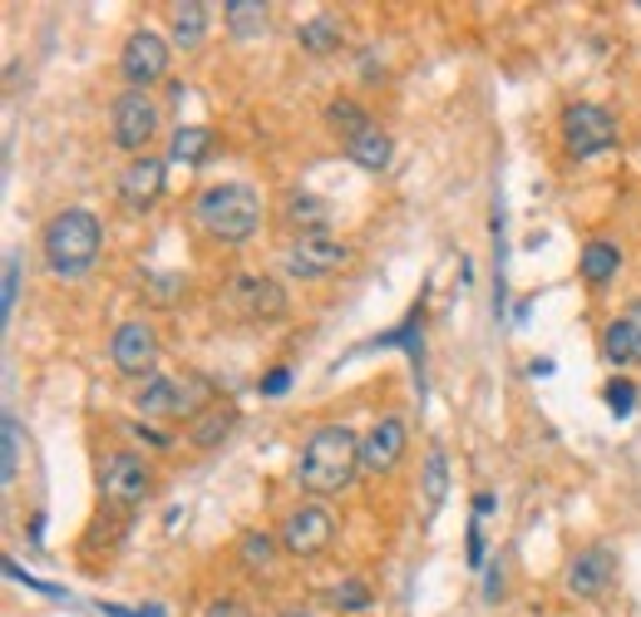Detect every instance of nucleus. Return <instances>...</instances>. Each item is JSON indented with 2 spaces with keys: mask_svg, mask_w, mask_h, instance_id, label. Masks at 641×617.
<instances>
[{
  "mask_svg": "<svg viewBox=\"0 0 641 617\" xmlns=\"http://www.w3.org/2000/svg\"><path fill=\"white\" fill-rule=\"evenodd\" d=\"M361 464V435L351 425H316L312 435L302 440V454H296V489L312 499H331L346 494L356 484Z\"/></svg>",
  "mask_w": 641,
  "mask_h": 617,
  "instance_id": "obj_1",
  "label": "nucleus"
},
{
  "mask_svg": "<svg viewBox=\"0 0 641 617\" xmlns=\"http://www.w3.org/2000/svg\"><path fill=\"white\" fill-rule=\"evenodd\" d=\"M40 247L55 277H79V272L95 267L99 247H105V227H99V218L89 208H65L45 223Z\"/></svg>",
  "mask_w": 641,
  "mask_h": 617,
  "instance_id": "obj_2",
  "label": "nucleus"
},
{
  "mask_svg": "<svg viewBox=\"0 0 641 617\" xmlns=\"http://www.w3.org/2000/svg\"><path fill=\"white\" fill-rule=\"evenodd\" d=\"M193 218H198L203 233L217 237V243H247L262 223V198L252 183H213V188L198 193Z\"/></svg>",
  "mask_w": 641,
  "mask_h": 617,
  "instance_id": "obj_3",
  "label": "nucleus"
},
{
  "mask_svg": "<svg viewBox=\"0 0 641 617\" xmlns=\"http://www.w3.org/2000/svg\"><path fill=\"white\" fill-rule=\"evenodd\" d=\"M213 405V385L203 375H148L134 395L144 420H198Z\"/></svg>",
  "mask_w": 641,
  "mask_h": 617,
  "instance_id": "obj_4",
  "label": "nucleus"
},
{
  "mask_svg": "<svg viewBox=\"0 0 641 617\" xmlns=\"http://www.w3.org/2000/svg\"><path fill=\"white\" fill-rule=\"evenodd\" d=\"M154 134H158V105L148 99V89H124V95L114 99V114H109L114 148L144 158L148 144H154Z\"/></svg>",
  "mask_w": 641,
  "mask_h": 617,
  "instance_id": "obj_5",
  "label": "nucleus"
},
{
  "mask_svg": "<svg viewBox=\"0 0 641 617\" xmlns=\"http://www.w3.org/2000/svg\"><path fill=\"white\" fill-rule=\"evenodd\" d=\"M148 489H154V464L144 460V454L134 450H114L105 464H99V494H105V505L114 509H134L148 499Z\"/></svg>",
  "mask_w": 641,
  "mask_h": 617,
  "instance_id": "obj_6",
  "label": "nucleus"
},
{
  "mask_svg": "<svg viewBox=\"0 0 641 617\" xmlns=\"http://www.w3.org/2000/svg\"><path fill=\"white\" fill-rule=\"evenodd\" d=\"M563 144L572 158H598L617 144V119L602 105H568L563 109Z\"/></svg>",
  "mask_w": 641,
  "mask_h": 617,
  "instance_id": "obj_7",
  "label": "nucleus"
},
{
  "mask_svg": "<svg viewBox=\"0 0 641 617\" xmlns=\"http://www.w3.org/2000/svg\"><path fill=\"white\" fill-rule=\"evenodd\" d=\"M331 539H336V513L320 505V499H312V505H296L282 519V548H286V554H296V558L326 554Z\"/></svg>",
  "mask_w": 641,
  "mask_h": 617,
  "instance_id": "obj_8",
  "label": "nucleus"
},
{
  "mask_svg": "<svg viewBox=\"0 0 641 617\" xmlns=\"http://www.w3.org/2000/svg\"><path fill=\"white\" fill-rule=\"evenodd\" d=\"M168 60H174V45L158 36V30H134V36L124 40L119 75L129 79V89H148L168 75Z\"/></svg>",
  "mask_w": 641,
  "mask_h": 617,
  "instance_id": "obj_9",
  "label": "nucleus"
},
{
  "mask_svg": "<svg viewBox=\"0 0 641 617\" xmlns=\"http://www.w3.org/2000/svg\"><path fill=\"white\" fill-rule=\"evenodd\" d=\"M351 262V247L336 243L331 233H316V237H296L292 247H286V272L302 282H320L331 277V272H341Z\"/></svg>",
  "mask_w": 641,
  "mask_h": 617,
  "instance_id": "obj_10",
  "label": "nucleus"
},
{
  "mask_svg": "<svg viewBox=\"0 0 641 617\" xmlns=\"http://www.w3.org/2000/svg\"><path fill=\"white\" fill-rule=\"evenodd\" d=\"M109 361L119 375H154L158 365V331L148 322H119L114 326V341H109Z\"/></svg>",
  "mask_w": 641,
  "mask_h": 617,
  "instance_id": "obj_11",
  "label": "nucleus"
},
{
  "mask_svg": "<svg viewBox=\"0 0 641 617\" xmlns=\"http://www.w3.org/2000/svg\"><path fill=\"white\" fill-rule=\"evenodd\" d=\"M164 188H168V164H164V158L144 154V158H129V164L119 168V203L129 213H148L158 198H164Z\"/></svg>",
  "mask_w": 641,
  "mask_h": 617,
  "instance_id": "obj_12",
  "label": "nucleus"
},
{
  "mask_svg": "<svg viewBox=\"0 0 641 617\" xmlns=\"http://www.w3.org/2000/svg\"><path fill=\"white\" fill-rule=\"evenodd\" d=\"M405 444H410V430L400 415H385L371 425V435L361 440V464L371 474H391L400 460H405Z\"/></svg>",
  "mask_w": 641,
  "mask_h": 617,
  "instance_id": "obj_13",
  "label": "nucleus"
},
{
  "mask_svg": "<svg viewBox=\"0 0 641 617\" xmlns=\"http://www.w3.org/2000/svg\"><path fill=\"white\" fill-rule=\"evenodd\" d=\"M227 296H233V306L247 322H277V316H286V292L272 277H237Z\"/></svg>",
  "mask_w": 641,
  "mask_h": 617,
  "instance_id": "obj_14",
  "label": "nucleus"
},
{
  "mask_svg": "<svg viewBox=\"0 0 641 617\" xmlns=\"http://www.w3.org/2000/svg\"><path fill=\"white\" fill-rule=\"evenodd\" d=\"M612 574H617L612 548H607V543L582 548V554L568 564V592H578V598H598L607 582H612Z\"/></svg>",
  "mask_w": 641,
  "mask_h": 617,
  "instance_id": "obj_15",
  "label": "nucleus"
},
{
  "mask_svg": "<svg viewBox=\"0 0 641 617\" xmlns=\"http://www.w3.org/2000/svg\"><path fill=\"white\" fill-rule=\"evenodd\" d=\"M346 158L356 168H365V174H385V168H391V158H395L391 129H381V124L371 119L361 134H351V139H346Z\"/></svg>",
  "mask_w": 641,
  "mask_h": 617,
  "instance_id": "obj_16",
  "label": "nucleus"
},
{
  "mask_svg": "<svg viewBox=\"0 0 641 617\" xmlns=\"http://www.w3.org/2000/svg\"><path fill=\"white\" fill-rule=\"evenodd\" d=\"M617 267H622V247H617L612 237H592L578 257V272L588 287H607V282L617 277Z\"/></svg>",
  "mask_w": 641,
  "mask_h": 617,
  "instance_id": "obj_17",
  "label": "nucleus"
},
{
  "mask_svg": "<svg viewBox=\"0 0 641 617\" xmlns=\"http://www.w3.org/2000/svg\"><path fill=\"white\" fill-rule=\"evenodd\" d=\"M296 40H302L306 55H336L341 40H346V26H341V16L320 10V16H312L302 30H296Z\"/></svg>",
  "mask_w": 641,
  "mask_h": 617,
  "instance_id": "obj_18",
  "label": "nucleus"
},
{
  "mask_svg": "<svg viewBox=\"0 0 641 617\" xmlns=\"http://www.w3.org/2000/svg\"><path fill=\"white\" fill-rule=\"evenodd\" d=\"M168 26H174L178 50H198L203 36H208V6H203V0H178L174 16H168Z\"/></svg>",
  "mask_w": 641,
  "mask_h": 617,
  "instance_id": "obj_19",
  "label": "nucleus"
},
{
  "mask_svg": "<svg viewBox=\"0 0 641 617\" xmlns=\"http://www.w3.org/2000/svg\"><path fill=\"white\" fill-rule=\"evenodd\" d=\"M213 154V129L208 124H183V129H174V139H168V158L183 168L203 164V158Z\"/></svg>",
  "mask_w": 641,
  "mask_h": 617,
  "instance_id": "obj_20",
  "label": "nucleus"
},
{
  "mask_svg": "<svg viewBox=\"0 0 641 617\" xmlns=\"http://www.w3.org/2000/svg\"><path fill=\"white\" fill-rule=\"evenodd\" d=\"M267 0H227L223 6V20H227V30H233L237 40H252V36H262L267 30Z\"/></svg>",
  "mask_w": 641,
  "mask_h": 617,
  "instance_id": "obj_21",
  "label": "nucleus"
},
{
  "mask_svg": "<svg viewBox=\"0 0 641 617\" xmlns=\"http://www.w3.org/2000/svg\"><path fill=\"white\" fill-rule=\"evenodd\" d=\"M237 425V410L233 405H208L198 420L188 425V440L198 444V450H213V444H223L227 440V430Z\"/></svg>",
  "mask_w": 641,
  "mask_h": 617,
  "instance_id": "obj_22",
  "label": "nucleus"
},
{
  "mask_svg": "<svg viewBox=\"0 0 641 617\" xmlns=\"http://www.w3.org/2000/svg\"><path fill=\"white\" fill-rule=\"evenodd\" d=\"M286 223H292L302 237L326 233V227H331V208H326V198H312V193H296V198L286 203Z\"/></svg>",
  "mask_w": 641,
  "mask_h": 617,
  "instance_id": "obj_23",
  "label": "nucleus"
},
{
  "mask_svg": "<svg viewBox=\"0 0 641 617\" xmlns=\"http://www.w3.org/2000/svg\"><path fill=\"white\" fill-rule=\"evenodd\" d=\"M602 361L607 365H632L637 361V331L627 316H612V322L602 326Z\"/></svg>",
  "mask_w": 641,
  "mask_h": 617,
  "instance_id": "obj_24",
  "label": "nucleus"
},
{
  "mask_svg": "<svg viewBox=\"0 0 641 617\" xmlns=\"http://www.w3.org/2000/svg\"><path fill=\"white\" fill-rule=\"evenodd\" d=\"M277 543L282 539H272V533H262V529H252L237 539V564L247 568V574H267L272 564H277Z\"/></svg>",
  "mask_w": 641,
  "mask_h": 617,
  "instance_id": "obj_25",
  "label": "nucleus"
},
{
  "mask_svg": "<svg viewBox=\"0 0 641 617\" xmlns=\"http://www.w3.org/2000/svg\"><path fill=\"white\" fill-rule=\"evenodd\" d=\"M444 489H450V454H444L440 444H430V454H425V505L430 509L444 505Z\"/></svg>",
  "mask_w": 641,
  "mask_h": 617,
  "instance_id": "obj_26",
  "label": "nucleus"
},
{
  "mask_svg": "<svg viewBox=\"0 0 641 617\" xmlns=\"http://www.w3.org/2000/svg\"><path fill=\"white\" fill-rule=\"evenodd\" d=\"M326 124H331L336 134H346V139H351V134H361L365 124H371V114H365L356 99H331V105H326Z\"/></svg>",
  "mask_w": 641,
  "mask_h": 617,
  "instance_id": "obj_27",
  "label": "nucleus"
},
{
  "mask_svg": "<svg viewBox=\"0 0 641 617\" xmlns=\"http://www.w3.org/2000/svg\"><path fill=\"white\" fill-rule=\"evenodd\" d=\"M183 292H188V282H183L178 272H158V277L144 282V296H148L154 306H178Z\"/></svg>",
  "mask_w": 641,
  "mask_h": 617,
  "instance_id": "obj_28",
  "label": "nucleus"
},
{
  "mask_svg": "<svg viewBox=\"0 0 641 617\" xmlns=\"http://www.w3.org/2000/svg\"><path fill=\"white\" fill-rule=\"evenodd\" d=\"M331 598H336L341 613H365L375 603V592H371V582H365V578H341Z\"/></svg>",
  "mask_w": 641,
  "mask_h": 617,
  "instance_id": "obj_29",
  "label": "nucleus"
},
{
  "mask_svg": "<svg viewBox=\"0 0 641 617\" xmlns=\"http://www.w3.org/2000/svg\"><path fill=\"white\" fill-rule=\"evenodd\" d=\"M602 400H607V410L622 420V415H632V410H637V385L627 381V375H612V381H607V391H602Z\"/></svg>",
  "mask_w": 641,
  "mask_h": 617,
  "instance_id": "obj_30",
  "label": "nucleus"
},
{
  "mask_svg": "<svg viewBox=\"0 0 641 617\" xmlns=\"http://www.w3.org/2000/svg\"><path fill=\"white\" fill-rule=\"evenodd\" d=\"M16 296H20V257H6V302H0L6 322H10V312H16Z\"/></svg>",
  "mask_w": 641,
  "mask_h": 617,
  "instance_id": "obj_31",
  "label": "nucleus"
},
{
  "mask_svg": "<svg viewBox=\"0 0 641 617\" xmlns=\"http://www.w3.org/2000/svg\"><path fill=\"white\" fill-rule=\"evenodd\" d=\"M16 454H20V425L6 420V484L16 479Z\"/></svg>",
  "mask_w": 641,
  "mask_h": 617,
  "instance_id": "obj_32",
  "label": "nucleus"
},
{
  "mask_svg": "<svg viewBox=\"0 0 641 617\" xmlns=\"http://www.w3.org/2000/svg\"><path fill=\"white\" fill-rule=\"evenodd\" d=\"M286 385H292V371H286V365H277V371H267V375H262V385H257V391H262V395H282Z\"/></svg>",
  "mask_w": 641,
  "mask_h": 617,
  "instance_id": "obj_33",
  "label": "nucleus"
},
{
  "mask_svg": "<svg viewBox=\"0 0 641 617\" xmlns=\"http://www.w3.org/2000/svg\"><path fill=\"white\" fill-rule=\"evenodd\" d=\"M469 568H484V533H479V523H469Z\"/></svg>",
  "mask_w": 641,
  "mask_h": 617,
  "instance_id": "obj_34",
  "label": "nucleus"
},
{
  "mask_svg": "<svg viewBox=\"0 0 641 617\" xmlns=\"http://www.w3.org/2000/svg\"><path fill=\"white\" fill-rule=\"evenodd\" d=\"M134 435H139L144 444H154V450H174V440H168V435H158V430H148L144 420H139V425H134Z\"/></svg>",
  "mask_w": 641,
  "mask_h": 617,
  "instance_id": "obj_35",
  "label": "nucleus"
},
{
  "mask_svg": "<svg viewBox=\"0 0 641 617\" xmlns=\"http://www.w3.org/2000/svg\"><path fill=\"white\" fill-rule=\"evenodd\" d=\"M208 617H243V608H237V598H217L208 608Z\"/></svg>",
  "mask_w": 641,
  "mask_h": 617,
  "instance_id": "obj_36",
  "label": "nucleus"
},
{
  "mask_svg": "<svg viewBox=\"0 0 641 617\" xmlns=\"http://www.w3.org/2000/svg\"><path fill=\"white\" fill-rule=\"evenodd\" d=\"M622 316H627V322H632V331H637V361H641V296H637L632 306H627Z\"/></svg>",
  "mask_w": 641,
  "mask_h": 617,
  "instance_id": "obj_37",
  "label": "nucleus"
},
{
  "mask_svg": "<svg viewBox=\"0 0 641 617\" xmlns=\"http://www.w3.org/2000/svg\"><path fill=\"white\" fill-rule=\"evenodd\" d=\"M489 598H499V592H503V568H489Z\"/></svg>",
  "mask_w": 641,
  "mask_h": 617,
  "instance_id": "obj_38",
  "label": "nucleus"
},
{
  "mask_svg": "<svg viewBox=\"0 0 641 617\" xmlns=\"http://www.w3.org/2000/svg\"><path fill=\"white\" fill-rule=\"evenodd\" d=\"M286 617H316V613H286Z\"/></svg>",
  "mask_w": 641,
  "mask_h": 617,
  "instance_id": "obj_39",
  "label": "nucleus"
},
{
  "mask_svg": "<svg viewBox=\"0 0 641 617\" xmlns=\"http://www.w3.org/2000/svg\"><path fill=\"white\" fill-rule=\"evenodd\" d=\"M637 10H641V0H637Z\"/></svg>",
  "mask_w": 641,
  "mask_h": 617,
  "instance_id": "obj_40",
  "label": "nucleus"
}]
</instances>
